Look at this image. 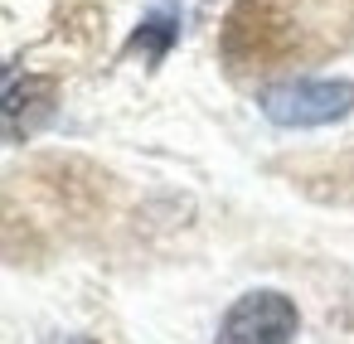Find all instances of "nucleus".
Instances as JSON below:
<instances>
[{
	"instance_id": "1",
	"label": "nucleus",
	"mask_w": 354,
	"mask_h": 344,
	"mask_svg": "<svg viewBox=\"0 0 354 344\" xmlns=\"http://www.w3.org/2000/svg\"><path fill=\"white\" fill-rule=\"evenodd\" d=\"M262 112L277 126H330L354 112V83L344 78H291L262 93Z\"/></svg>"
},
{
	"instance_id": "5",
	"label": "nucleus",
	"mask_w": 354,
	"mask_h": 344,
	"mask_svg": "<svg viewBox=\"0 0 354 344\" xmlns=\"http://www.w3.org/2000/svg\"><path fill=\"white\" fill-rule=\"evenodd\" d=\"M54 344H93V339H83V334H64V339H54Z\"/></svg>"
},
{
	"instance_id": "3",
	"label": "nucleus",
	"mask_w": 354,
	"mask_h": 344,
	"mask_svg": "<svg viewBox=\"0 0 354 344\" xmlns=\"http://www.w3.org/2000/svg\"><path fill=\"white\" fill-rule=\"evenodd\" d=\"M49 97H54V83L49 78H6L0 73V131H30L35 122L49 117Z\"/></svg>"
},
{
	"instance_id": "2",
	"label": "nucleus",
	"mask_w": 354,
	"mask_h": 344,
	"mask_svg": "<svg viewBox=\"0 0 354 344\" xmlns=\"http://www.w3.org/2000/svg\"><path fill=\"white\" fill-rule=\"evenodd\" d=\"M301 315L281 291H248L218 325V344H291Z\"/></svg>"
},
{
	"instance_id": "4",
	"label": "nucleus",
	"mask_w": 354,
	"mask_h": 344,
	"mask_svg": "<svg viewBox=\"0 0 354 344\" xmlns=\"http://www.w3.org/2000/svg\"><path fill=\"white\" fill-rule=\"evenodd\" d=\"M170 39H175V10H160V15H151V20H146V25L136 30V39H131V49H141V54H151V59H160Z\"/></svg>"
}]
</instances>
